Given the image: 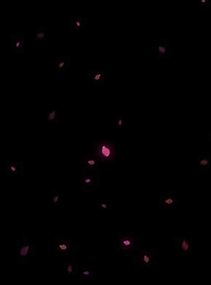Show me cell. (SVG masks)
<instances>
[{
    "label": "cell",
    "mask_w": 211,
    "mask_h": 285,
    "mask_svg": "<svg viewBox=\"0 0 211 285\" xmlns=\"http://www.w3.org/2000/svg\"><path fill=\"white\" fill-rule=\"evenodd\" d=\"M93 176L90 175H85L82 176V185L84 186H91L93 185Z\"/></svg>",
    "instance_id": "10"
},
{
    "label": "cell",
    "mask_w": 211,
    "mask_h": 285,
    "mask_svg": "<svg viewBox=\"0 0 211 285\" xmlns=\"http://www.w3.org/2000/svg\"><path fill=\"white\" fill-rule=\"evenodd\" d=\"M160 203L163 204L165 208L172 209H174L176 205L178 204V199L175 197L173 194H169L167 195H164L160 199Z\"/></svg>",
    "instance_id": "4"
},
{
    "label": "cell",
    "mask_w": 211,
    "mask_h": 285,
    "mask_svg": "<svg viewBox=\"0 0 211 285\" xmlns=\"http://www.w3.org/2000/svg\"><path fill=\"white\" fill-rule=\"evenodd\" d=\"M35 35L37 39L39 40H42L45 38V36L47 35L46 32H45L43 30H37L35 31Z\"/></svg>",
    "instance_id": "16"
},
{
    "label": "cell",
    "mask_w": 211,
    "mask_h": 285,
    "mask_svg": "<svg viewBox=\"0 0 211 285\" xmlns=\"http://www.w3.org/2000/svg\"><path fill=\"white\" fill-rule=\"evenodd\" d=\"M118 247L120 249L131 250L134 247V238L131 234H126L119 239Z\"/></svg>",
    "instance_id": "3"
},
{
    "label": "cell",
    "mask_w": 211,
    "mask_h": 285,
    "mask_svg": "<svg viewBox=\"0 0 211 285\" xmlns=\"http://www.w3.org/2000/svg\"><path fill=\"white\" fill-rule=\"evenodd\" d=\"M13 47L16 49V50H19V49H21L23 47V40L22 39H17V40H15L14 41H13Z\"/></svg>",
    "instance_id": "19"
},
{
    "label": "cell",
    "mask_w": 211,
    "mask_h": 285,
    "mask_svg": "<svg viewBox=\"0 0 211 285\" xmlns=\"http://www.w3.org/2000/svg\"><path fill=\"white\" fill-rule=\"evenodd\" d=\"M82 162L85 165V167L88 168V169H97V168H98V159L94 155H90L89 154L86 157L83 158Z\"/></svg>",
    "instance_id": "6"
},
{
    "label": "cell",
    "mask_w": 211,
    "mask_h": 285,
    "mask_svg": "<svg viewBox=\"0 0 211 285\" xmlns=\"http://www.w3.org/2000/svg\"><path fill=\"white\" fill-rule=\"evenodd\" d=\"M167 48L165 45H159L158 46V55L159 56H163L165 55V52H166Z\"/></svg>",
    "instance_id": "17"
},
{
    "label": "cell",
    "mask_w": 211,
    "mask_h": 285,
    "mask_svg": "<svg viewBox=\"0 0 211 285\" xmlns=\"http://www.w3.org/2000/svg\"><path fill=\"white\" fill-rule=\"evenodd\" d=\"M85 21L82 18H75L73 19V29H83L85 26Z\"/></svg>",
    "instance_id": "9"
},
{
    "label": "cell",
    "mask_w": 211,
    "mask_h": 285,
    "mask_svg": "<svg viewBox=\"0 0 211 285\" xmlns=\"http://www.w3.org/2000/svg\"><path fill=\"white\" fill-rule=\"evenodd\" d=\"M65 269H66V272L67 273H69V274H71V273L75 272L74 264V263H71V262L66 263Z\"/></svg>",
    "instance_id": "14"
},
{
    "label": "cell",
    "mask_w": 211,
    "mask_h": 285,
    "mask_svg": "<svg viewBox=\"0 0 211 285\" xmlns=\"http://www.w3.org/2000/svg\"><path fill=\"white\" fill-rule=\"evenodd\" d=\"M191 249V242L190 240L184 239L181 243V252L183 254H186Z\"/></svg>",
    "instance_id": "8"
},
{
    "label": "cell",
    "mask_w": 211,
    "mask_h": 285,
    "mask_svg": "<svg viewBox=\"0 0 211 285\" xmlns=\"http://www.w3.org/2000/svg\"><path fill=\"white\" fill-rule=\"evenodd\" d=\"M116 124H117V127L122 128V124H123V120L121 116H117L116 117Z\"/></svg>",
    "instance_id": "21"
},
{
    "label": "cell",
    "mask_w": 211,
    "mask_h": 285,
    "mask_svg": "<svg viewBox=\"0 0 211 285\" xmlns=\"http://www.w3.org/2000/svg\"><path fill=\"white\" fill-rule=\"evenodd\" d=\"M56 117H57V113H56L55 110L52 111L51 112L49 113L48 116V120L49 122H52L55 119Z\"/></svg>",
    "instance_id": "20"
},
{
    "label": "cell",
    "mask_w": 211,
    "mask_h": 285,
    "mask_svg": "<svg viewBox=\"0 0 211 285\" xmlns=\"http://www.w3.org/2000/svg\"><path fill=\"white\" fill-rule=\"evenodd\" d=\"M69 59H61L59 60V62H58V68L59 70H63L65 66L66 65V63H69Z\"/></svg>",
    "instance_id": "18"
},
{
    "label": "cell",
    "mask_w": 211,
    "mask_h": 285,
    "mask_svg": "<svg viewBox=\"0 0 211 285\" xmlns=\"http://www.w3.org/2000/svg\"><path fill=\"white\" fill-rule=\"evenodd\" d=\"M30 246L29 244H21L19 246V255L20 257H26L29 253Z\"/></svg>",
    "instance_id": "12"
},
{
    "label": "cell",
    "mask_w": 211,
    "mask_h": 285,
    "mask_svg": "<svg viewBox=\"0 0 211 285\" xmlns=\"http://www.w3.org/2000/svg\"><path fill=\"white\" fill-rule=\"evenodd\" d=\"M94 156L101 162L113 161L116 156L114 144L107 141H101L95 145Z\"/></svg>",
    "instance_id": "1"
},
{
    "label": "cell",
    "mask_w": 211,
    "mask_h": 285,
    "mask_svg": "<svg viewBox=\"0 0 211 285\" xmlns=\"http://www.w3.org/2000/svg\"><path fill=\"white\" fill-rule=\"evenodd\" d=\"M82 276L83 278H92V269L83 268V269H82Z\"/></svg>",
    "instance_id": "13"
},
{
    "label": "cell",
    "mask_w": 211,
    "mask_h": 285,
    "mask_svg": "<svg viewBox=\"0 0 211 285\" xmlns=\"http://www.w3.org/2000/svg\"><path fill=\"white\" fill-rule=\"evenodd\" d=\"M58 199H59V195H58V194H55V195H54L53 198H52V201H53V204L57 203Z\"/></svg>",
    "instance_id": "23"
},
{
    "label": "cell",
    "mask_w": 211,
    "mask_h": 285,
    "mask_svg": "<svg viewBox=\"0 0 211 285\" xmlns=\"http://www.w3.org/2000/svg\"><path fill=\"white\" fill-rule=\"evenodd\" d=\"M19 166L18 164H7V171L10 174H18Z\"/></svg>",
    "instance_id": "11"
},
{
    "label": "cell",
    "mask_w": 211,
    "mask_h": 285,
    "mask_svg": "<svg viewBox=\"0 0 211 285\" xmlns=\"http://www.w3.org/2000/svg\"><path fill=\"white\" fill-rule=\"evenodd\" d=\"M55 247L57 255H64L70 254L72 250V245L70 241L65 239H58L55 240Z\"/></svg>",
    "instance_id": "2"
},
{
    "label": "cell",
    "mask_w": 211,
    "mask_h": 285,
    "mask_svg": "<svg viewBox=\"0 0 211 285\" xmlns=\"http://www.w3.org/2000/svg\"><path fill=\"white\" fill-rule=\"evenodd\" d=\"M139 261L141 266L149 267L152 264V256L150 252H143L139 256Z\"/></svg>",
    "instance_id": "7"
},
{
    "label": "cell",
    "mask_w": 211,
    "mask_h": 285,
    "mask_svg": "<svg viewBox=\"0 0 211 285\" xmlns=\"http://www.w3.org/2000/svg\"><path fill=\"white\" fill-rule=\"evenodd\" d=\"M90 81L94 84L101 85L105 83V71L103 70L90 71Z\"/></svg>",
    "instance_id": "5"
},
{
    "label": "cell",
    "mask_w": 211,
    "mask_h": 285,
    "mask_svg": "<svg viewBox=\"0 0 211 285\" xmlns=\"http://www.w3.org/2000/svg\"><path fill=\"white\" fill-rule=\"evenodd\" d=\"M109 207H110V205H109V204H106V203H101V204H99V207H100V209H105V210H106V209H109Z\"/></svg>",
    "instance_id": "22"
},
{
    "label": "cell",
    "mask_w": 211,
    "mask_h": 285,
    "mask_svg": "<svg viewBox=\"0 0 211 285\" xmlns=\"http://www.w3.org/2000/svg\"><path fill=\"white\" fill-rule=\"evenodd\" d=\"M198 164L201 167H207L210 164V160L208 158H201L198 160Z\"/></svg>",
    "instance_id": "15"
}]
</instances>
